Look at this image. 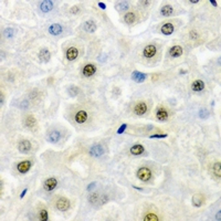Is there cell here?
<instances>
[{
  "label": "cell",
  "mask_w": 221,
  "mask_h": 221,
  "mask_svg": "<svg viewBox=\"0 0 221 221\" xmlns=\"http://www.w3.org/2000/svg\"><path fill=\"white\" fill-rule=\"evenodd\" d=\"M137 177H138V179H140L142 181L146 182L152 178V171H150V169L147 168V167H142V168H140L137 170Z\"/></svg>",
  "instance_id": "1"
},
{
  "label": "cell",
  "mask_w": 221,
  "mask_h": 221,
  "mask_svg": "<svg viewBox=\"0 0 221 221\" xmlns=\"http://www.w3.org/2000/svg\"><path fill=\"white\" fill-rule=\"evenodd\" d=\"M168 117H169V113L165 107L159 106V107L156 110V119H157L158 121H161V122L167 121Z\"/></svg>",
  "instance_id": "2"
},
{
  "label": "cell",
  "mask_w": 221,
  "mask_h": 221,
  "mask_svg": "<svg viewBox=\"0 0 221 221\" xmlns=\"http://www.w3.org/2000/svg\"><path fill=\"white\" fill-rule=\"evenodd\" d=\"M32 163L30 161H20V163L17 165V170L20 173V174H26L29 171V169L31 168Z\"/></svg>",
  "instance_id": "3"
},
{
  "label": "cell",
  "mask_w": 221,
  "mask_h": 221,
  "mask_svg": "<svg viewBox=\"0 0 221 221\" xmlns=\"http://www.w3.org/2000/svg\"><path fill=\"white\" fill-rule=\"evenodd\" d=\"M104 154V148L102 145H93L92 147L90 148V155L93 157H101Z\"/></svg>",
  "instance_id": "4"
},
{
  "label": "cell",
  "mask_w": 221,
  "mask_h": 221,
  "mask_svg": "<svg viewBox=\"0 0 221 221\" xmlns=\"http://www.w3.org/2000/svg\"><path fill=\"white\" fill-rule=\"evenodd\" d=\"M56 208L60 211H66L70 208V201H69V199H66V198L64 197H61L60 199L56 201Z\"/></svg>",
  "instance_id": "5"
},
{
  "label": "cell",
  "mask_w": 221,
  "mask_h": 221,
  "mask_svg": "<svg viewBox=\"0 0 221 221\" xmlns=\"http://www.w3.org/2000/svg\"><path fill=\"white\" fill-rule=\"evenodd\" d=\"M56 185H58V180H56L54 177H51V178H48L44 181L43 188H44L47 191H51V190H53L56 187Z\"/></svg>",
  "instance_id": "6"
},
{
  "label": "cell",
  "mask_w": 221,
  "mask_h": 221,
  "mask_svg": "<svg viewBox=\"0 0 221 221\" xmlns=\"http://www.w3.org/2000/svg\"><path fill=\"white\" fill-rule=\"evenodd\" d=\"M147 112V104L145 102H140L137 103L134 106V113L136 115H144Z\"/></svg>",
  "instance_id": "7"
},
{
  "label": "cell",
  "mask_w": 221,
  "mask_h": 221,
  "mask_svg": "<svg viewBox=\"0 0 221 221\" xmlns=\"http://www.w3.org/2000/svg\"><path fill=\"white\" fill-rule=\"evenodd\" d=\"M18 149H19V152L22 154L29 153L30 150H31V143H30L29 140H21L18 145Z\"/></svg>",
  "instance_id": "8"
},
{
  "label": "cell",
  "mask_w": 221,
  "mask_h": 221,
  "mask_svg": "<svg viewBox=\"0 0 221 221\" xmlns=\"http://www.w3.org/2000/svg\"><path fill=\"white\" fill-rule=\"evenodd\" d=\"M156 52H157V49H156L155 45L153 44H149V45H146L144 49V51H143V54H144L145 58H153L154 55L156 54Z\"/></svg>",
  "instance_id": "9"
},
{
  "label": "cell",
  "mask_w": 221,
  "mask_h": 221,
  "mask_svg": "<svg viewBox=\"0 0 221 221\" xmlns=\"http://www.w3.org/2000/svg\"><path fill=\"white\" fill-rule=\"evenodd\" d=\"M40 10L42 12H49L50 10H52L53 8V1L51 0H43L39 3Z\"/></svg>",
  "instance_id": "10"
},
{
  "label": "cell",
  "mask_w": 221,
  "mask_h": 221,
  "mask_svg": "<svg viewBox=\"0 0 221 221\" xmlns=\"http://www.w3.org/2000/svg\"><path fill=\"white\" fill-rule=\"evenodd\" d=\"M87 117H89V115H87L86 111H79V112L75 114V122L79 124H83L86 122Z\"/></svg>",
  "instance_id": "11"
},
{
  "label": "cell",
  "mask_w": 221,
  "mask_h": 221,
  "mask_svg": "<svg viewBox=\"0 0 221 221\" xmlns=\"http://www.w3.org/2000/svg\"><path fill=\"white\" fill-rule=\"evenodd\" d=\"M60 137H61V134L59 131H51V132L48 134L47 140L50 143H52V144H55V143H58L59 140H60Z\"/></svg>",
  "instance_id": "12"
},
{
  "label": "cell",
  "mask_w": 221,
  "mask_h": 221,
  "mask_svg": "<svg viewBox=\"0 0 221 221\" xmlns=\"http://www.w3.org/2000/svg\"><path fill=\"white\" fill-rule=\"evenodd\" d=\"M95 72H96V66L94 64H86L83 69V75L86 77H92Z\"/></svg>",
  "instance_id": "13"
},
{
  "label": "cell",
  "mask_w": 221,
  "mask_h": 221,
  "mask_svg": "<svg viewBox=\"0 0 221 221\" xmlns=\"http://www.w3.org/2000/svg\"><path fill=\"white\" fill-rule=\"evenodd\" d=\"M77 55H79V50H77V48L71 47L69 48L68 51H66V59L69 61H73L77 58Z\"/></svg>",
  "instance_id": "14"
},
{
  "label": "cell",
  "mask_w": 221,
  "mask_h": 221,
  "mask_svg": "<svg viewBox=\"0 0 221 221\" xmlns=\"http://www.w3.org/2000/svg\"><path fill=\"white\" fill-rule=\"evenodd\" d=\"M146 77H147V75H146L145 73H142V72H140V71H134L132 73L133 81L137 82V83H143V82L146 80Z\"/></svg>",
  "instance_id": "15"
},
{
  "label": "cell",
  "mask_w": 221,
  "mask_h": 221,
  "mask_svg": "<svg viewBox=\"0 0 221 221\" xmlns=\"http://www.w3.org/2000/svg\"><path fill=\"white\" fill-rule=\"evenodd\" d=\"M62 31H63V28H62L61 24L53 23L49 27V32H50V34H52V35H59V34L62 33Z\"/></svg>",
  "instance_id": "16"
},
{
  "label": "cell",
  "mask_w": 221,
  "mask_h": 221,
  "mask_svg": "<svg viewBox=\"0 0 221 221\" xmlns=\"http://www.w3.org/2000/svg\"><path fill=\"white\" fill-rule=\"evenodd\" d=\"M184 50H182V48L180 45H174V47L170 48V50H169V54L170 56L173 58H179L180 55L182 54Z\"/></svg>",
  "instance_id": "17"
},
{
  "label": "cell",
  "mask_w": 221,
  "mask_h": 221,
  "mask_svg": "<svg viewBox=\"0 0 221 221\" xmlns=\"http://www.w3.org/2000/svg\"><path fill=\"white\" fill-rule=\"evenodd\" d=\"M51 58V53L50 51L48 50V49H42V50H40L39 52V59L41 62H43V63H47L48 61L50 60Z\"/></svg>",
  "instance_id": "18"
},
{
  "label": "cell",
  "mask_w": 221,
  "mask_h": 221,
  "mask_svg": "<svg viewBox=\"0 0 221 221\" xmlns=\"http://www.w3.org/2000/svg\"><path fill=\"white\" fill-rule=\"evenodd\" d=\"M203 89H205V82L203 81H201V80H196V81L192 82V84H191L192 91H195V92H201Z\"/></svg>",
  "instance_id": "19"
},
{
  "label": "cell",
  "mask_w": 221,
  "mask_h": 221,
  "mask_svg": "<svg viewBox=\"0 0 221 221\" xmlns=\"http://www.w3.org/2000/svg\"><path fill=\"white\" fill-rule=\"evenodd\" d=\"M203 196L200 195V194H196V195H194V197H192V206L194 207H196V208H199L200 206L203 203Z\"/></svg>",
  "instance_id": "20"
},
{
  "label": "cell",
  "mask_w": 221,
  "mask_h": 221,
  "mask_svg": "<svg viewBox=\"0 0 221 221\" xmlns=\"http://www.w3.org/2000/svg\"><path fill=\"white\" fill-rule=\"evenodd\" d=\"M144 146L140 144H136L134 145V146H132L131 147V149H129V152H131V154L134 156H137V155H140V154L144 153Z\"/></svg>",
  "instance_id": "21"
},
{
  "label": "cell",
  "mask_w": 221,
  "mask_h": 221,
  "mask_svg": "<svg viewBox=\"0 0 221 221\" xmlns=\"http://www.w3.org/2000/svg\"><path fill=\"white\" fill-rule=\"evenodd\" d=\"M83 28H84L85 31L90 32V33H92V32H95V31H96V29H98V27H96L95 22L92 21V20H89V21L85 22L84 26H83Z\"/></svg>",
  "instance_id": "22"
},
{
  "label": "cell",
  "mask_w": 221,
  "mask_h": 221,
  "mask_svg": "<svg viewBox=\"0 0 221 221\" xmlns=\"http://www.w3.org/2000/svg\"><path fill=\"white\" fill-rule=\"evenodd\" d=\"M174 29H175L174 26H173L171 23H166L161 27V31L163 32L164 34H166V35H169V34H171L173 32H174Z\"/></svg>",
  "instance_id": "23"
},
{
  "label": "cell",
  "mask_w": 221,
  "mask_h": 221,
  "mask_svg": "<svg viewBox=\"0 0 221 221\" xmlns=\"http://www.w3.org/2000/svg\"><path fill=\"white\" fill-rule=\"evenodd\" d=\"M135 20H136V16H135L134 12L125 13V16H124V21L126 22V23L132 24L133 22H135Z\"/></svg>",
  "instance_id": "24"
},
{
  "label": "cell",
  "mask_w": 221,
  "mask_h": 221,
  "mask_svg": "<svg viewBox=\"0 0 221 221\" xmlns=\"http://www.w3.org/2000/svg\"><path fill=\"white\" fill-rule=\"evenodd\" d=\"M173 11H174V9H173V7H171L170 5H165L164 7H161V15L165 17L170 16L171 13H173Z\"/></svg>",
  "instance_id": "25"
},
{
  "label": "cell",
  "mask_w": 221,
  "mask_h": 221,
  "mask_svg": "<svg viewBox=\"0 0 221 221\" xmlns=\"http://www.w3.org/2000/svg\"><path fill=\"white\" fill-rule=\"evenodd\" d=\"M26 126L27 127H29V128H32V127L35 125V123H37V121H35V119H34V116H32V115H29L28 117L26 119Z\"/></svg>",
  "instance_id": "26"
},
{
  "label": "cell",
  "mask_w": 221,
  "mask_h": 221,
  "mask_svg": "<svg viewBox=\"0 0 221 221\" xmlns=\"http://www.w3.org/2000/svg\"><path fill=\"white\" fill-rule=\"evenodd\" d=\"M128 8H129V3L126 2V1L119 2V3H117V6H116V9L119 10V11H125V10H127Z\"/></svg>",
  "instance_id": "27"
},
{
  "label": "cell",
  "mask_w": 221,
  "mask_h": 221,
  "mask_svg": "<svg viewBox=\"0 0 221 221\" xmlns=\"http://www.w3.org/2000/svg\"><path fill=\"white\" fill-rule=\"evenodd\" d=\"M98 200H100V196H98V194H96V192L92 194V195L89 197V201L92 203V205H96V202H98Z\"/></svg>",
  "instance_id": "28"
},
{
  "label": "cell",
  "mask_w": 221,
  "mask_h": 221,
  "mask_svg": "<svg viewBox=\"0 0 221 221\" xmlns=\"http://www.w3.org/2000/svg\"><path fill=\"white\" fill-rule=\"evenodd\" d=\"M213 174L216 175L218 178H220L221 176V171H220V163H216L213 165Z\"/></svg>",
  "instance_id": "29"
},
{
  "label": "cell",
  "mask_w": 221,
  "mask_h": 221,
  "mask_svg": "<svg viewBox=\"0 0 221 221\" xmlns=\"http://www.w3.org/2000/svg\"><path fill=\"white\" fill-rule=\"evenodd\" d=\"M3 34H5V38L11 39V38L13 37V34H15V30L11 29V28H7V29L5 30V32H3Z\"/></svg>",
  "instance_id": "30"
},
{
  "label": "cell",
  "mask_w": 221,
  "mask_h": 221,
  "mask_svg": "<svg viewBox=\"0 0 221 221\" xmlns=\"http://www.w3.org/2000/svg\"><path fill=\"white\" fill-rule=\"evenodd\" d=\"M39 218L41 221H47L49 219V215H48V211L45 209L40 211V215H39Z\"/></svg>",
  "instance_id": "31"
},
{
  "label": "cell",
  "mask_w": 221,
  "mask_h": 221,
  "mask_svg": "<svg viewBox=\"0 0 221 221\" xmlns=\"http://www.w3.org/2000/svg\"><path fill=\"white\" fill-rule=\"evenodd\" d=\"M145 221H157L158 220V217L156 216V215H154V213H148V215H146V217L144 218Z\"/></svg>",
  "instance_id": "32"
},
{
  "label": "cell",
  "mask_w": 221,
  "mask_h": 221,
  "mask_svg": "<svg viewBox=\"0 0 221 221\" xmlns=\"http://www.w3.org/2000/svg\"><path fill=\"white\" fill-rule=\"evenodd\" d=\"M208 116H209V113H208V111L206 110V108H201V110L199 111V117H200V119H207Z\"/></svg>",
  "instance_id": "33"
},
{
  "label": "cell",
  "mask_w": 221,
  "mask_h": 221,
  "mask_svg": "<svg viewBox=\"0 0 221 221\" xmlns=\"http://www.w3.org/2000/svg\"><path fill=\"white\" fill-rule=\"evenodd\" d=\"M69 92H70V94H71L72 96H74V95H77V92H79V89H77V87L71 86V87H70V89H69Z\"/></svg>",
  "instance_id": "34"
},
{
  "label": "cell",
  "mask_w": 221,
  "mask_h": 221,
  "mask_svg": "<svg viewBox=\"0 0 221 221\" xmlns=\"http://www.w3.org/2000/svg\"><path fill=\"white\" fill-rule=\"evenodd\" d=\"M190 38H191L192 40H197L198 38H199V34L197 33V31H195V30H192V31H190L189 33Z\"/></svg>",
  "instance_id": "35"
},
{
  "label": "cell",
  "mask_w": 221,
  "mask_h": 221,
  "mask_svg": "<svg viewBox=\"0 0 221 221\" xmlns=\"http://www.w3.org/2000/svg\"><path fill=\"white\" fill-rule=\"evenodd\" d=\"M167 136H168L167 134H154L149 136V138H166Z\"/></svg>",
  "instance_id": "36"
},
{
  "label": "cell",
  "mask_w": 221,
  "mask_h": 221,
  "mask_svg": "<svg viewBox=\"0 0 221 221\" xmlns=\"http://www.w3.org/2000/svg\"><path fill=\"white\" fill-rule=\"evenodd\" d=\"M126 127H127V125H126V124H123V125H122V126L119 128V131H117V134H122V133H123L124 131H125V129H126Z\"/></svg>",
  "instance_id": "37"
},
{
  "label": "cell",
  "mask_w": 221,
  "mask_h": 221,
  "mask_svg": "<svg viewBox=\"0 0 221 221\" xmlns=\"http://www.w3.org/2000/svg\"><path fill=\"white\" fill-rule=\"evenodd\" d=\"M79 10H80L79 7H77V6H74V7H72V8H71V10H70V12H71V13H77Z\"/></svg>",
  "instance_id": "38"
},
{
  "label": "cell",
  "mask_w": 221,
  "mask_h": 221,
  "mask_svg": "<svg viewBox=\"0 0 221 221\" xmlns=\"http://www.w3.org/2000/svg\"><path fill=\"white\" fill-rule=\"evenodd\" d=\"M98 7H100L101 9H103V10H105L106 9V6L104 2H98Z\"/></svg>",
  "instance_id": "39"
},
{
  "label": "cell",
  "mask_w": 221,
  "mask_h": 221,
  "mask_svg": "<svg viewBox=\"0 0 221 221\" xmlns=\"http://www.w3.org/2000/svg\"><path fill=\"white\" fill-rule=\"evenodd\" d=\"M27 191H28V189H27V188H26V189H24V190H23V191H22V194H21V195H20V198H21V199H22V198H23V197H24V196H26Z\"/></svg>",
  "instance_id": "40"
},
{
  "label": "cell",
  "mask_w": 221,
  "mask_h": 221,
  "mask_svg": "<svg viewBox=\"0 0 221 221\" xmlns=\"http://www.w3.org/2000/svg\"><path fill=\"white\" fill-rule=\"evenodd\" d=\"M94 187H95V184H91L89 187H87V190H91L92 188H94Z\"/></svg>",
  "instance_id": "41"
},
{
  "label": "cell",
  "mask_w": 221,
  "mask_h": 221,
  "mask_svg": "<svg viewBox=\"0 0 221 221\" xmlns=\"http://www.w3.org/2000/svg\"><path fill=\"white\" fill-rule=\"evenodd\" d=\"M210 3H212V6H218V3H217V1H215V0H210Z\"/></svg>",
  "instance_id": "42"
},
{
  "label": "cell",
  "mask_w": 221,
  "mask_h": 221,
  "mask_svg": "<svg viewBox=\"0 0 221 221\" xmlns=\"http://www.w3.org/2000/svg\"><path fill=\"white\" fill-rule=\"evenodd\" d=\"M0 101H1V102H0V104H1V105H3V94H1V96H0Z\"/></svg>",
  "instance_id": "43"
},
{
  "label": "cell",
  "mask_w": 221,
  "mask_h": 221,
  "mask_svg": "<svg viewBox=\"0 0 221 221\" xmlns=\"http://www.w3.org/2000/svg\"><path fill=\"white\" fill-rule=\"evenodd\" d=\"M220 215H221V211H219L218 215L216 216V219H218V220H220Z\"/></svg>",
  "instance_id": "44"
},
{
  "label": "cell",
  "mask_w": 221,
  "mask_h": 221,
  "mask_svg": "<svg viewBox=\"0 0 221 221\" xmlns=\"http://www.w3.org/2000/svg\"><path fill=\"white\" fill-rule=\"evenodd\" d=\"M133 188H135V189H137V190H144L143 188H140V187H136V186H133Z\"/></svg>",
  "instance_id": "45"
},
{
  "label": "cell",
  "mask_w": 221,
  "mask_h": 221,
  "mask_svg": "<svg viewBox=\"0 0 221 221\" xmlns=\"http://www.w3.org/2000/svg\"><path fill=\"white\" fill-rule=\"evenodd\" d=\"M198 2H199L198 0H191V1H190V3H198Z\"/></svg>",
  "instance_id": "46"
}]
</instances>
